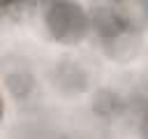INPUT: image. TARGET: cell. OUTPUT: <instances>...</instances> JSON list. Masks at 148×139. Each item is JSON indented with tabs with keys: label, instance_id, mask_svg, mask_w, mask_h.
Returning a JSON list of instances; mask_svg holds the SVG:
<instances>
[{
	"label": "cell",
	"instance_id": "obj_1",
	"mask_svg": "<svg viewBox=\"0 0 148 139\" xmlns=\"http://www.w3.org/2000/svg\"><path fill=\"white\" fill-rule=\"evenodd\" d=\"M44 23L60 44H76L90 30V16L72 0H49L44 5Z\"/></svg>",
	"mask_w": 148,
	"mask_h": 139
},
{
	"label": "cell",
	"instance_id": "obj_2",
	"mask_svg": "<svg viewBox=\"0 0 148 139\" xmlns=\"http://www.w3.org/2000/svg\"><path fill=\"white\" fill-rule=\"evenodd\" d=\"M90 23L97 35L106 39H118L127 30L130 19L118 0H95L90 9Z\"/></svg>",
	"mask_w": 148,
	"mask_h": 139
},
{
	"label": "cell",
	"instance_id": "obj_3",
	"mask_svg": "<svg viewBox=\"0 0 148 139\" xmlns=\"http://www.w3.org/2000/svg\"><path fill=\"white\" fill-rule=\"evenodd\" d=\"M5 2H16V0H5Z\"/></svg>",
	"mask_w": 148,
	"mask_h": 139
}]
</instances>
